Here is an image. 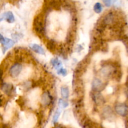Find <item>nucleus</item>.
Instances as JSON below:
<instances>
[{
  "instance_id": "15",
  "label": "nucleus",
  "mask_w": 128,
  "mask_h": 128,
  "mask_svg": "<svg viewBox=\"0 0 128 128\" xmlns=\"http://www.w3.org/2000/svg\"><path fill=\"white\" fill-rule=\"evenodd\" d=\"M94 10L96 13H101L102 11V6L101 4L100 3V2H97L94 6Z\"/></svg>"
},
{
  "instance_id": "3",
  "label": "nucleus",
  "mask_w": 128,
  "mask_h": 128,
  "mask_svg": "<svg viewBox=\"0 0 128 128\" xmlns=\"http://www.w3.org/2000/svg\"><path fill=\"white\" fill-rule=\"evenodd\" d=\"M91 88L94 92H98L104 90V84L103 82L101 81V80L98 78H95L92 80V82H91Z\"/></svg>"
},
{
  "instance_id": "10",
  "label": "nucleus",
  "mask_w": 128,
  "mask_h": 128,
  "mask_svg": "<svg viewBox=\"0 0 128 128\" xmlns=\"http://www.w3.org/2000/svg\"><path fill=\"white\" fill-rule=\"evenodd\" d=\"M2 44L3 46V52H5L6 50L11 48H12L14 46V42L12 40H10V39L5 38L4 41V42Z\"/></svg>"
},
{
  "instance_id": "5",
  "label": "nucleus",
  "mask_w": 128,
  "mask_h": 128,
  "mask_svg": "<svg viewBox=\"0 0 128 128\" xmlns=\"http://www.w3.org/2000/svg\"><path fill=\"white\" fill-rule=\"evenodd\" d=\"M115 111L121 116H126L128 113V108L124 104H117L115 107Z\"/></svg>"
},
{
  "instance_id": "16",
  "label": "nucleus",
  "mask_w": 128,
  "mask_h": 128,
  "mask_svg": "<svg viewBox=\"0 0 128 128\" xmlns=\"http://www.w3.org/2000/svg\"><path fill=\"white\" fill-rule=\"evenodd\" d=\"M102 1L107 7H110L118 2V0H102Z\"/></svg>"
},
{
  "instance_id": "7",
  "label": "nucleus",
  "mask_w": 128,
  "mask_h": 128,
  "mask_svg": "<svg viewBox=\"0 0 128 128\" xmlns=\"http://www.w3.org/2000/svg\"><path fill=\"white\" fill-rule=\"evenodd\" d=\"M3 20H6L7 22H10V23H12L14 22V16L13 14L10 11L4 12L0 16V21H3Z\"/></svg>"
},
{
  "instance_id": "12",
  "label": "nucleus",
  "mask_w": 128,
  "mask_h": 128,
  "mask_svg": "<svg viewBox=\"0 0 128 128\" xmlns=\"http://www.w3.org/2000/svg\"><path fill=\"white\" fill-rule=\"evenodd\" d=\"M47 48L50 51L54 52V51L56 50V45L55 43V41L54 40H50L47 42Z\"/></svg>"
},
{
  "instance_id": "8",
  "label": "nucleus",
  "mask_w": 128,
  "mask_h": 128,
  "mask_svg": "<svg viewBox=\"0 0 128 128\" xmlns=\"http://www.w3.org/2000/svg\"><path fill=\"white\" fill-rule=\"evenodd\" d=\"M113 111L111 110V108L107 106L104 107L103 110H102V116L106 120H111L113 118Z\"/></svg>"
},
{
  "instance_id": "9",
  "label": "nucleus",
  "mask_w": 128,
  "mask_h": 128,
  "mask_svg": "<svg viewBox=\"0 0 128 128\" xmlns=\"http://www.w3.org/2000/svg\"><path fill=\"white\" fill-rule=\"evenodd\" d=\"M92 98L94 102L97 105L103 104L104 102V97L100 93H96L92 94Z\"/></svg>"
},
{
  "instance_id": "20",
  "label": "nucleus",
  "mask_w": 128,
  "mask_h": 128,
  "mask_svg": "<svg viewBox=\"0 0 128 128\" xmlns=\"http://www.w3.org/2000/svg\"><path fill=\"white\" fill-rule=\"evenodd\" d=\"M3 74H4V71L2 69L0 68V81H1L2 79V77H3Z\"/></svg>"
},
{
  "instance_id": "18",
  "label": "nucleus",
  "mask_w": 128,
  "mask_h": 128,
  "mask_svg": "<svg viewBox=\"0 0 128 128\" xmlns=\"http://www.w3.org/2000/svg\"><path fill=\"white\" fill-rule=\"evenodd\" d=\"M60 114H61V111L60 110H58L56 112H55L54 115L53 117V122L54 123H56L58 122L59 120V118H60Z\"/></svg>"
},
{
  "instance_id": "4",
  "label": "nucleus",
  "mask_w": 128,
  "mask_h": 128,
  "mask_svg": "<svg viewBox=\"0 0 128 128\" xmlns=\"http://www.w3.org/2000/svg\"><path fill=\"white\" fill-rule=\"evenodd\" d=\"M41 104L44 107L49 106L52 102V97L49 91H45L42 93L41 99Z\"/></svg>"
},
{
  "instance_id": "19",
  "label": "nucleus",
  "mask_w": 128,
  "mask_h": 128,
  "mask_svg": "<svg viewBox=\"0 0 128 128\" xmlns=\"http://www.w3.org/2000/svg\"><path fill=\"white\" fill-rule=\"evenodd\" d=\"M58 74L62 75L63 76H66L68 74V71L66 69L63 68H60L58 69Z\"/></svg>"
},
{
  "instance_id": "21",
  "label": "nucleus",
  "mask_w": 128,
  "mask_h": 128,
  "mask_svg": "<svg viewBox=\"0 0 128 128\" xmlns=\"http://www.w3.org/2000/svg\"><path fill=\"white\" fill-rule=\"evenodd\" d=\"M4 40H5V38H4L3 36L0 34V42H1V44H2L4 42Z\"/></svg>"
},
{
  "instance_id": "6",
  "label": "nucleus",
  "mask_w": 128,
  "mask_h": 128,
  "mask_svg": "<svg viewBox=\"0 0 128 128\" xmlns=\"http://www.w3.org/2000/svg\"><path fill=\"white\" fill-rule=\"evenodd\" d=\"M1 89L5 94L8 96H11L12 94L14 91V86L11 84L4 83L1 86Z\"/></svg>"
},
{
  "instance_id": "1",
  "label": "nucleus",
  "mask_w": 128,
  "mask_h": 128,
  "mask_svg": "<svg viewBox=\"0 0 128 128\" xmlns=\"http://www.w3.org/2000/svg\"><path fill=\"white\" fill-rule=\"evenodd\" d=\"M22 68H23L22 65L18 62L12 65L9 71L10 76L14 79L18 78L22 72Z\"/></svg>"
},
{
  "instance_id": "11",
  "label": "nucleus",
  "mask_w": 128,
  "mask_h": 128,
  "mask_svg": "<svg viewBox=\"0 0 128 128\" xmlns=\"http://www.w3.org/2000/svg\"><path fill=\"white\" fill-rule=\"evenodd\" d=\"M30 48H31V49L32 51H34L36 53L40 54H44V49L41 46H39V45L36 44H31L30 46Z\"/></svg>"
},
{
  "instance_id": "14",
  "label": "nucleus",
  "mask_w": 128,
  "mask_h": 128,
  "mask_svg": "<svg viewBox=\"0 0 128 128\" xmlns=\"http://www.w3.org/2000/svg\"><path fill=\"white\" fill-rule=\"evenodd\" d=\"M61 96H62V98L68 99L69 98L70 92H69V90L68 88H65V87L61 88Z\"/></svg>"
},
{
  "instance_id": "13",
  "label": "nucleus",
  "mask_w": 128,
  "mask_h": 128,
  "mask_svg": "<svg viewBox=\"0 0 128 128\" xmlns=\"http://www.w3.org/2000/svg\"><path fill=\"white\" fill-rule=\"evenodd\" d=\"M51 64L52 65V66H53L55 69H56V70L60 69V68L61 67V65H62V63H61V61L59 60H58V59H52V60H51Z\"/></svg>"
},
{
  "instance_id": "22",
  "label": "nucleus",
  "mask_w": 128,
  "mask_h": 128,
  "mask_svg": "<svg viewBox=\"0 0 128 128\" xmlns=\"http://www.w3.org/2000/svg\"><path fill=\"white\" fill-rule=\"evenodd\" d=\"M59 128V127H58V128Z\"/></svg>"
},
{
  "instance_id": "2",
  "label": "nucleus",
  "mask_w": 128,
  "mask_h": 128,
  "mask_svg": "<svg viewBox=\"0 0 128 128\" xmlns=\"http://www.w3.org/2000/svg\"><path fill=\"white\" fill-rule=\"evenodd\" d=\"M114 68L111 65L105 64L100 70V74L102 78L104 79H108L111 75H112Z\"/></svg>"
},
{
  "instance_id": "17",
  "label": "nucleus",
  "mask_w": 128,
  "mask_h": 128,
  "mask_svg": "<svg viewBox=\"0 0 128 128\" xmlns=\"http://www.w3.org/2000/svg\"><path fill=\"white\" fill-rule=\"evenodd\" d=\"M58 104L59 105H60V107L62 108H67L68 106H69L68 102L67 101H64V100H62V99H60V100H59Z\"/></svg>"
}]
</instances>
